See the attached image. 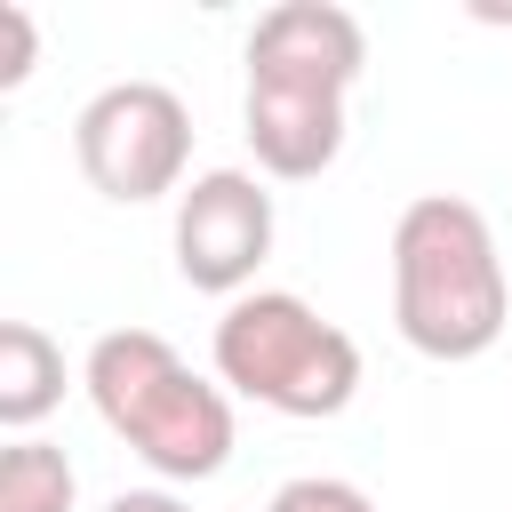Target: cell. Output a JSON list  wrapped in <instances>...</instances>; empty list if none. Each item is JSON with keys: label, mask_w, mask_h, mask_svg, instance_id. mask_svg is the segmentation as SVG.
Segmentation results:
<instances>
[{"label": "cell", "mask_w": 512, "mask_h": 512, "mask_svg": "<svg viewBox=\"0 0 512 512\" xmlns=\"http://www.w3.org/2000/svg\"><path fill=\"white\" fill-rule=\"evenodd\" d=\"M392 320L424 360H480L512 320L496 232L472 200L424 192L392 224Z\"/></svg>", "instance_id": "obj_1"}, {"label": "cell", "mask_w": 512, "mask_h": 512, "mask_svg": "<svg viewBox=\"0 0 512 512\" xmlns=\"http://www.w3.org/2000/svg\"><path fill=\"white\" fill-rule=\"evenodd\" d=\"M96 416L112 440H128L160 480H216L232 464V392L208 384L168 336L152 328H112L88 344L80 368Z\"/></svg>", "instance_id": "obj_2"}, {"label": "cell", "mask_w": 512, "mask_h": 512, "mask_svg": "<svg viewBox=\"0 0 512 512\" xmlns=\"http://www.w3.org/2000/svg\"><path fill=\"white\" fill-rule=\"evenodd\" d=\"M216 384L272 416H344L360 392V344L288 288H248L216 320Z\"/></svg>", "instance_id": "obj_3"}, {"label": "cell", "mask_w": 512, "mask_h": 512, "mask_svg": "<svg viewBox=\"0 0 512 512\" xmlns=\"http://www.w3.org/2000/svg\"><path fill=\"white\" fill-rule=\"evenodd\" d=\"M72 160L120 208L168 200V192H184V168H192V112L160 80H112V88H96L80 104Z\"/></svg>", "instance_id": "obj_4"}, {"label": "cell", "mask_w": 512, "mask_h": 512, "mask_svg": "<svg viewBox=\"0 0 512 512\" xmlns=\"http://www.w3.org/2000/svg\"><path fill=\"white\" fill-rule=\"evenodd\" d=\"M272 256V192L248 168H208L176 192V272L200 296H248Z\"/></svg>", "instance_id": "obj_5"}, {"label": "cell", "mask_w": 512, "mask_h": 512, "mask_svg": "<svg viewBox=\"0 0 512 512\" xmlns=\"http://www.w3.org/2000/svg\"><path fill=\"white\" fill-rule=\"evenodd\" d=\"M360 72H368V32H360V16L336 8V0H280V8H264L256 32H248V80L352 96Z\"/></svg>", "instance_id": "obj_6"}, {"label": "cell", "mask_w": 512, "mask_h": 512, "mask_svg": "<svg viewBox=\"0 0 512 512\" xmlns=\"http://www.w3.org/2000/svg\"><path fill=\"white\" fill-rule=\"evenodd\" d=\"M240 120H248V152H256V168L280 176V184H312V176H328L336 152H344V96H328V88L248 80Z\"/></svg>", "instance_id": "obj_7"}, {"label": "cell", "mask_w": 512, "mask_h": 512, "mask_svg": "<svg viewBox=\"0 0 512 512\" xmlns=\"http://www.w3.org/2000/svg\"><path fill=\"white\" fill-rule=\"evenodd\" d=\"M64 400V344L32 320H8L0 328V424L16 440H32V424Z\"/></svg>", "instance_id": "obj_8"}, {"label": "cell", "mask_w": 512, "mask_h": 512, "mask_svg": "<svg viewBox=\"0 0 512 512\" xmlns=\"http://www.w3.org/2000/svg\"><path fill=\"white\" fill-rule=\"evenodd\" d=\"M72 456L48 440H8L0 448V512H72Z\"/></svg>", "instance_id": "obj_9"}, {"label": "cell", "mask_w": 512, "mask_h": 512, "mask_svg": "<svg viewBox=\"0 0 512 512\" xmlns=\"http://www.w3.org/2000/svg\"><path fill=\"white\" fill-rule=\"evenodd\" d=\"M264 512H376V504H368V488H352L336 472H304V480H280Z\"/></svg>", "instance_id": "obj_10"}, {"label": "cell", "mask_w": 512, "mask_h": 512, "mask_svg": "<svg viewBox=\"0 0 512 512\" xmlns=\"http://www.w3.org/2000/svg\"><path fill=\"white\" fill-rule=\"evenodd\" d=\"M0 32H8L0 88H24V72H32V56H40V40H32V16H24V8H0Z\"/></svg>", "instance_id": "obj_11"}, {"label": "cell", "mask_w": 512, "mask_h": 512, "mask_svg": "<svg viewBox=\"0 0 512 512\" xmlns=\"http://www.w3.org/2000/svg\"><path fill=\"white\" fill-rule=\"evenodd\" d=\"M104 512H192V504H184L176 488H120Z\"/></svg>", "instance_id": "obj_12"}]
</instances>
